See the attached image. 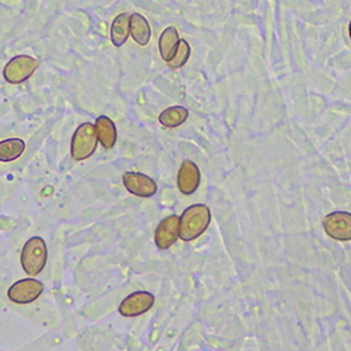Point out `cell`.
<instances>
[{
    "instance_id": "1",
    "label": "cell",
    "mask_w": 351,
    "mask_h": 351,
    "mask_svg": "<svg viewBox=\"0 0 351 351\" xmlns=\"http://www.w3.org/2000/svg\"><path fill=\"white\" fill-rule=\"evenodd\" d=\"M211 222V211L206 204L189 207L180 217V239L191 242L207 230Z\"/></svg>"
},
{
    "instance_id": "2",
    "label": "cell",
    "mask_w": 351,
    "mask_h": 351,
    "mask_svg": "<svg viewBox=\"0 0 351 351\" xmlns=\"http://www.w3.org/2000/svg\"><path fill=\"white\" fill-rule=\"evenodd\" d=\"M48 258V249L43 238L34 237L28 239L21 250V266L28 276L40 274Z\"/></svg>"
},
{
    "instance_id": "3",
    "label": "cell",
    "mask_w": 351,
    "mask_h": 351,
    "mask_svg": "<svg viewBox=\"0 0 351 351\" xmlns=\"http://www.w3.org/2000/svg\"><path fill=\"white\" fill-rule=\"evenodd\" d=\"M97 131L95 124L84 123L77 127L71 143V154L76 160L89 159L97 148Z\"/></svg>"
},
{
    "instance_id": "4",
    "label": "cell",
    "mask_w": 351,
    "mask_h": 351,
    "mask_svg": "<svg viewBox=\"0 0 351 351\" xmlns=\"http://www.w3.org/2000/svg\"><path fill=\"white\" fill-rule=\"evenodd\" d=\"M38 68L37 60L28 55H19L8 62L3 69V76L9 83L19 84L32 77Z\"/></svg>"
},
{
    "instance_id": "5",
    "label": "cell",
    "mask_w": 351,
    "mask_h": 351,
    "mask_svg": "<svg viewBox=\"0 0 351 351\" xmlns=\"http://www.w3.org/2000/svg\"><path fill=\"white\" fill-rule=\"evenodd\" d=\"M44 291V284L34 278H25L14 282L9 291L8 297L12 302L19 305H27L34 302Z\"/></svg>"
},
{
    "instance_id": "6",
    "label": "cell",
    "mask_w": 351,
    "mask_h": 351,
    "mask_svg": "<svg viewBox=\"0 0 351 351\" xmlns=\"http://www.w3.org/2000/svg\"><path fill=\"white\" fill-rule=\"evenodd\" d=\"M325 232L332 239L347 242L351 241V214L344 211H336L325 217Z\"/></svg>"
},
{
    "instance_id": "7",
    "label": "cell",
    "mask_w": 351,
    "mask_h": 351,
    "mask_svg": "<svg viewBox=\"0 0 351 351\" xmlns=\"http://www.w3.org/2000/svg\"><path fill=\"white\" fill-rule=\"evenodd\" d=\"M155 304V297L148 291H136L128 295L120 305L119 312L125 317L141 316L148 312Z\"/></svg>"
},
{
    "instance_id": "8",
    "label": "cell",
    "mask_w": 351,
    "mask_h": 351,
    "mask_svg": "<svg viewBox=\"0 0 351 351\" xmlns=\"http://www.w3.org/2000/svg\"><path fill=\"white\" fill-rule=\"evenodd\" d=\"M180 238V217L169 215L166 217L155 230V243L160 250L169 249Z\"/></svg>"
},
{
    "instance_id": "9",
    "label": "cell",
    "mask_w": 351,
    "mask_h": 351,
    "mask_svg": "<svg viewBox=\"0 0 351 351\" xmlns=\"http://www.w3.org/2000/svg\"><path fill=\"white\" fill-rule=\"evenodd\" d=\"M123 182L125 189L138 197H154L158 193V184L155 183L154 179H151L149 176L136 173V171H127L123 176Z\"/></svg>"
},
{
    "instance_id": "10",
    "label": "cell",
    "mask_w": 351,
    "mask_h": 351,
    "mask_svg": "<svg viewBox=\"0 0 351 351\" xmlns=\"http://www.w3.org/2000/svg\"><path fill=\"white\" fill-rule=\"evenodd\" d=\"M199 182H201V173L198 166L191 160H184L178 174L179 190L186 195L194 194L199 186Z\"/></svg>"
},
{
    "instance_id": "11",
    "label": "cell",
    "mask_w": 351,
    "mask_h": 351,
    "mask_svg": "<svg viewBox=\"0 0 351 351\" xmlns=\"http://www.w3.org/2000/svg\"><path fill=\"white\" fill-rule=\"evenodd\" d=\"M179 44H180V38H179L178 28L173 25L165 28L159 38V52H160L162 60L169 64L174 58L176 52H178Z\"/></svg>"
},
{
    "instance_id": "12",
    "label": "cell",
    "mask_w": 351,
    "mask_h": 351,
    "mask_svg": "<svg viewBox=\"0 0 351 351\" xmlns=\"http://www.w3.org/2000/svg\"><path fill=\"white\" fill-rule=\"evenodd\" d=\"M130 33L136 44L141 47L148 45L152 37L149 21L139 13H132L130 19Z\"/></svg>"
},
{
    "instance_id": "13",
    "label": "cell",
    "mask_w": 351,
    "mask_h": 351,
    "mask_svg": "<svg viewBox=\"0 0 351 351\" xmlns=\"http://www.w3.org/2000/svg\"><path fill=\"white\" fill-rule=\"evenodd\" d=\"M95 127L97 131L99 142L104 146V148L106 149L114 148V145L117 142V128L112 120L106 115H101L96 120Z\"/></svg>"
},
{
    "instance_id": "14",
    "label": "cell",
    "mask_w": 351,
    "mask_h": 351,
    "mask_svg": "<svg viewBox=\"0 0 351 351\" xmlns=\"http://www.w3.org/2000/svg\"><path fill=\"white\" fill-rule=\"evenodd\" d=\"M130 19L131 16L127 13H121L114 19L111 24V41L114 47H123L130 38Z\"/></svg>"
},
{
    "instance_id": "15",
    "label": "cell",
    "mask_w": 351,
    "mask_h": 351,
    "mask_svg": "<svg viewBox=\"0 0 351 351\" xmlns=\"http://www.w3.org/2000/svg\"><path fill=\"white\" fill-rule=\"evenodd\" d=\"M187 119H189L187 108L182 106H173L160 112L159 123L163 127L176 128V127H180L183 123H186Z\"/></svg>"
},
{
    "instance_id": "16",
    "label": "cell",
    "mask_w": 351,
    "mask_h": 351,
    "mask_svg": "<svg viewBox=\"0 0 351 351\" xmlns=\"http://www.w3.org/2000/svg\"><path fill=\"white\" fill-rule=\"evenodd\" d=\"M25 149L23 139L12 138L0 142V162H13L19 159Z\"/></svg>"
},
{
    "instance_id": "17",
    "label": "cell",
    "mask_w": 351,
    "mask_h": 351,
    "mask_svg": "<svg viewBox=\"0 0 351 351\" xmlns=\"http://www.w3.org/2000/svg\"><path fill=\"white\" fill-rule=\"evenodd\" d=\"M190 53H191V48H190L189 43L186 40H180L178 52H176L174 58L167 64V66L170 69H179V68L184 66L187 64V61H189Z\"/></svg>"
},
{
    "instance_id": "18",
    "label": "cell",
    "mask_w": 351,
    "mask_h": 351,
    "mask_svg": "<svg viewBox=\"0 0 351 351\" xmlns=\"http://www.w3.org/2000/svg\"><path fill=\"white\" fill-rule=\"evenodd\" d=\"M348 32H350V38H351V21H350V27H348Z\"/></svg>"
}]
</instances>
